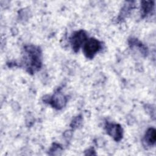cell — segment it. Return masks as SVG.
<instances>
[{"instance_id":"cell-4","label":"cell","mask_w":156,"mask_h":156,"mask_svg":"<svg viewBox=\"0 0 156 156\" xmlns=\"http://www.w3.org/2000/svg\"><path fill=\"white\" fill-rule=\"evenodd\" d=\"M105 129L107 133L113 137L116 141H119L122 138V129L119 124L107 122Z\"/></svg>"},{"instance_id":"cell-3","label":"cell","mask_w":156,"mask_h":156,"mask_svg":"<svg viewBox=\"0 0 156 156\" xmlns=\"http://www.w3.org/2000/svg\"><path fill=\"white\" fill-rule=\"evenodd\" d=\"M87 40V35L84 30H80L75 32L70 38V43L73 51L76 52H77Z\"/></svg>"},{"instance_id":"cell-8","label":"cell","mask_w":156,"mask_h":156,"mask_svg":"<svg viewBox=\"0 0 156 156\" xmlns=\"http://www.w3.org/2000/svg\"><path fill=\"white\" fill-rule=\"evenodd\" d=\"M124 9L125 10H127V11H129V10H127V9H129L130 8H129V7H127V8L126 7H124ZM122 12L123 13V14H125V15H126V14H127V13H126V11H124V10H122Z\"/></svg>"},{"instance_id":"cell-5","label":"cell","mask_w":156,"mask_h":156,"mask_svg":"<svg viewBox=\"0 0 156 156\" xmlns=\"http://www.w3.org/2000/svg\"><path fill=\"white\" fill-rule=\"evenodd\" d=\"M49 102L53 107L57 109H60L65 105L66 99L60 92H57L52 96Z\"/></svg>"},{"instance_id":"cell-6","label":"cell","mask_w":156,"mask_h":156,"mask_svg":"<svg viewBox=\"0 0 156 156\" xmlns=\"http://www.w3.org/2000/svg\"><path fill=\"white\" fill-rule=\"evenodd\" d=\"M156 140V132L154 128H149L146 132L144 141L149 146H153L155 144Z\"/></svg>"},{"instance_id":"cell-7","label":"cell","mask_w":156,"mask_h":156,"mask_svg":"<svg viewBox=\"0 0 156 156\" xmlns=\"http://www.w3.org/2000/svg\"><path fill=\"white\" fill-rule=\"evenodd\" d=\"M154 2L152 1H143L141 4V13L146 16L150 13L153 10Z\"/></svg>"},{"instance_id":"cell-2","label":"cell","mask_w":156,"mask_h":156,"mask_svg":"<svg viewBox=\"0 0 156 156\" xmlns=\"http://www.w3.org/2000/svg\"><path fill=\"white\" fill-rule=\"evenodd\" d=\"M101 49V42L94 38H90L87 39L85 42L83 47V52L87 58L91 59Z\"/></svg>"},{"instance_id":"cell-1","label":"cell","mask_w":156,"mask_h":156,"mask_svg":"<svg viewBox=\"0 0 156 156\" xmlns=\"http://www.w3.org/2000/svg\"><path fill=\"white\" fill-rule=\"evenodd\" d=\"M24 62L29 72H34L41 66V55L40 49L34 46H27L24 49Z\"/></svg>"}]
</instances>
